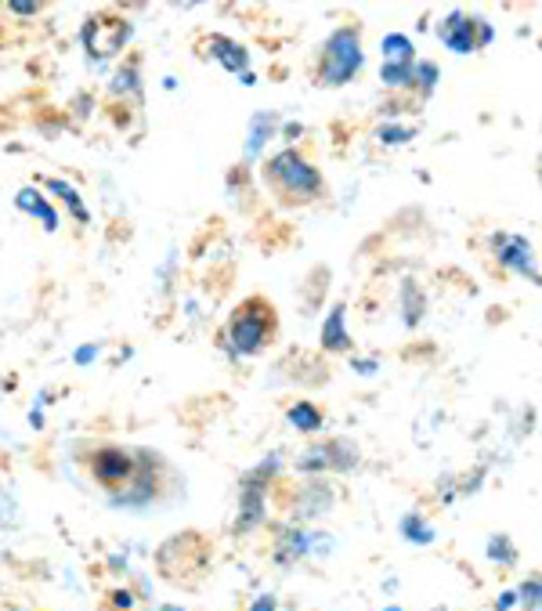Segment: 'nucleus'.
<instances>
[{
  "label": "nucleus",
  "mask_w": 542,
  "mask_h": 611,
  "mask_svg": "<svg viewBox=\"0 0 542 611\" xmlns=\"http://www.w3.org/2000/svg\"><path fill=\"white\" fill-rule=\"evenodd\" d=\"M264 178L271 181V189L282 192L287 199H311L322 189V174L297 149H282L279 156H271L264 167Z\"/></svg>",
  "instance_id": "f257e3e1"
},
{
  "label": "nucleus",
  "mask_w": 542,
  "mask_h": 611,
  "mask_svg": "<svg viewBox=\"0 0 542 611\" xmlns=\"http://www.w3.org/2000/svg\"><path fill=\"white\" fill-rule=\"evenodd\" d=\"M271 333H275L271 304H264L261 297H250L228 322V348L235 354H257L271 340Z\"/></svg>",
  "instance_id": "f03ea898"
},
{
  "label": "nucleus",
  "mask_w": 542,
  "mask_h": 611,
  "mask_svg": "<svg viewBox=\"0 0 542 611\" xmlns=\"http://www.w3.org/2000/svg\"><path fill=\"white\" fill-rule=\"evenodd\" d=\"M359 69H362V37L354 26H344L322 48V83L325 88H340V83L359 77Z\"/></svg>",
  "instance_id": "7ed1b4c3"
},
{
  "label": "nucleus",
  "mask_w": 542,
  "mask_h": 611,
  "mask_svg": "<svg viewBox=\"0 0 542 611\" xmlns=\"http://www.w3.org/2000/svg\"><path fill=\"white\" fill-rule=\"evenodd\" d=\"M145 460H149V452L131 457V452H123V449H102V452H94L91 471H94V478L102 481L106 489H120V485L127 489L141 474Z\"/></svg>",
  "instance_id": "20e7f679"
},
{
  "label": "nucleus",
  "mask_w": 542,
  "mask_h": 611,
  "mask_svg": "<svg viewBox=\"0 0 542 611\" xmlns=\"http://www.w3.org/2000/svg\"><path fill=\"white\" fill-rule=\"evenodd\" d=\"M127 37H131V26L120 22V19H88V26H83V48H88L91 59H112L117 51H123Z\"/></svg>",
  "instance_id": "39448f33"
},
{
  "label": "nucleus",
  "mask_w": 542,
  "mask_h": 611,
  "mask_svg": "<svg viewBox=\"0 0 542 611\" xmlns=\"http://www.w3.org/2000/svg\"><path fill=\"white\" fill-rule=\"evenodd\" d=\"M495 258H499V264L513 268V272L524 276L528 282H539L535 250L524 236H495Z\"/></svg>",
  "instance_id": "423d86ee"
},
{
  "label": "nucleus",
  "mask_w": 542,
  "mask_h": 611,
  "mask_svg": "<svg viewBox=\"0 0 542 611\" xmlns=\"http://www.w3.org/2000/svg\"><path fill=\"white\" fill-rule=\"evenodd\" d=\"M478 19H466V16H449L445 22L438 26V37H441V44H445L449 51H455V54H470L478 48Z\"/></svg>",
  "instance_id": "0eeeda50"
},
{
  "label": "nucleus",
  "mask_w": 542,
  "mask_h": 611,
  "mask_svg": "<svg viewBox=\"0 0 542 611\" xmlns=\"http://www.w3.org/2000/svg\"><path fill=\"white\" fill-rule=\"evenodd\" d=\"M239 529L247 532L253 529V524H261L264 518V485H257V481L250 478L247 485H242V495H239Z\"/></svg>",
  "instance_id": "6e6552de"
},
{
  "label": "nucleus",
  "mask_w": 542,
  "mask_h": 611,
  "mask_svg": "<svg viewBox=\"0 0 542 611\" xmlns=\"http://www.w3.org/2000/svg\"><path fill=\"white\" fill-rule=\"evenodd\" d=\"M210 54H213V59H218L224 69H228V73H239V69H242V77H247L250 73V54L247 51H242L239 44H235V40H224V37H210Z\"/></svg>",
  "instance_id": "1a4fd4ad"
},
{
  "label": "nucleus",
  "mask_w": 542,
  "mask_h": 611,
  "mask_svg": "<svg viewBox=\"0 0 542 611\" xmlns=\"http://www.w3.org/2000/svg\"><path fill=\"white\" fill-rule=\"evenodd\" d=\"M344 319H348V308L337 304L330 311V319H325V325H322V344L330 348V351H348L351 348V337L344 330Z\"/></svg>",
  "instance_id": "9d476101"
},
{
  "label": "nucleus",
  "mask_w": 542,
  "mask_h": 611,
  "mask_svg": "<svg viewBox=\"0 0 542 611\" xmlns=\"http://www.w3.org/2000/svg\"><path fill=\"white\" fill-rule=\"evenodd\" d=\"M16 203H19L22 210H30V214H40V218H44V229H48V232L59 229V214H54V210L44 203V196H40V192H33V189H22Z\"/></svg>",
  "instance_id": "9b49d317"
},
{
  "label": "nucleus",
  "mask_w": 542,
  "mask_h": 611,
  "mask_svg": "<svg viewBox=\"0 0 542 611\" xmlns=\"http://www.w3.org/2000/svg\"><path fill=\"white\" fill-rule=\"evenodd\" d=\"M383 59H388L391 66H412V40L402 37V33H391L383 37Z\"/></svg>",
  "instance_id": "f8f14e48"
},
{
  "label": "nucleus",
  "mask_w": 542,
  "mask_h": 611,
  "mask_svg": "<svg viewBox=\"0 0 542 611\" xmlns=\"http://www.w3.org/2000/svg\"><path fill=\"white\" fill-rule=\"evenodd\" d=\"M290 423L293 428H301V431H322V413L311 402H297L293 409H290Z\"/></svg>",
  "instance_id": "ddd939ff"
},
{
  "label": "nucleus",
  "mask_w": 542,
  "mask_h": 611,
  "mask_svg": "<svg viewBox=\"0 0 542 611\" xmlns=\"http://www.w3.org/2000/svg\"><path fill=\"white\" fill-rule=\"evenodd\" d=\"M402 535L412 539V543H420V547L434 543V529H431V524H426L420 514H409V518L402 521Z\"/></svg>",
  "instance_id": "4468645a"
},
{
  "label": "nucleus",
  "mask_w": 542,
  "mask_h": 611,
  "mask_svg": "<svg viewBox=\"0 0 542 611\" xmlns=\"http://www.w3.org/2000/svg\"><path fill=\"white\" fill-rule=\"evenodd\" d=\"M48 189H51V192H59V196L66 199L69 210H73V214H77V221H88V210H83V203H80V196H77L73 184H66V181L54 178V181H48Z\"/></svg>",
  "instance_id": "2eb2a0df"
},
{
  "label": "nucleus",
  "mask_w": 542,
  "mask_h": 611,
  "mask_svg": "<svg viewBox=\"0 0 542 611\" xmlns=\"http://www.w3.org/2000/svg\"><path fill=\"white\" fill-rule=\"evenodd\" d=\"M380 80L388 83V88H409L412 83V66H383V73H380Z\"/></svg>",
  "instance_id": "dca6fc26"
},
{
  "label": "nucleus",
  "mask_w": 542,
  "mask_h": 611,
  "mask_svg": "<svg viewBox=\"0 0 542 611\" xmlns=\"http://www.w3.org/2000/svg\"><path fill=\"white\" fill-rule=\"evenodd\" d=\"M264 127H271V117H257V120H253L250 146H247V152H250V156H257V149H261V141L268 138V134H264Z\"/></svg>",
  "instance_id": "f3484780"
},
{
  "label": "nucleus",
  "mask_w": 542,
  "mask_h": 611,
  "mask_svg": "<svg viewBox=\"0 0 542 611\" xmlns=\"http://www.w3.org/2000/svg\"><path fill=\"white\" fill-rule=\"evenodd\" d=\"M521 597H524V608H539V579H532V582H524L521 587Z\"/></svg>",
  "instance_id": "a211bd4d"
},
{
  "label": "nucleus",
  "mask_w": 542,
  "mask_h": 611,
  "mask_svg": "<svg viewBox=\"0 0 542 611\" xmlns=\"http://www.w3.org/2000/svg\"><path fill=\"white\" fill-rule=\"evenodd\" d=\"M412 138L409 131H402V127H380V141H388V146H398V141Z\"/></svg>",
  "instance_id": "6ab92c4d"
},
{
  "label": "nucleus",
  "mask_w": 542,
  "mask_h": 611,
  "mask_svg": "<svg viewBox=\"0 0 542 611\" xmlns=\"http://www.w3.org/2000/svg\"><path fill=\"white\" fill-rule=\"evenodd\" d=\"M94 359H98V348H91V344L77 351V362H80V365H88V362H94Z\"/></svg>",
  "instance_id": "aec40b11"
},
{
  "label": "nucleus",
  "mask_w": 542,
  "mask_h": 611,
  "mask_svg": "<svg viewBox=\"0 0 542 611\" xmlns=\"http://www.w3.org/2000/svg\"><path fill=\"white\" fill-rule=\"evenodd\" d=\"M37 8L40 4H11V11H16V16H37Z\"/></svg>",
  "instance_id": "412c9836"
},
{
  "label": "nucleus",
  "mask_w": 542,
  "mask_h": 611,
  "mask_svg": "<svg viewBox=\"0 0 542 611\" xmlns=\"http://www.w3.org/2000/svg\"><path fill=\"white\" fill-rule=\"evenodd\" d=\"M112 601H117V608H134V597L131 593H117Z\"/></svg>",
  "instance_id": "4be33fe9"
},
{
  "label": "nucleus",
  "mask_w": 542,
  "mask_h": 611,
  "mask_svg": "<svg viewBox=\"0 0 542 611\" xmlns=\"http://www.w3.org/2000/svg\"><path fill=\"white\" fill-rule=\"evenodd\" d=\"M253 611H275V601H271V597H261V601L253 604Z\"/></svg>",
  "instance_id": "5701e85b"
},
{
  "label": "nucleus",
  "mask_w": 542,
  "mask_h": 611,
  "mask_svg": "<svg viewBox=\"0 0 542 611\" xmlns=\"http://www.w3.org/2000/svg\"><path fill=\"white\" fill-rule=\"evenodd\" d=\"M383 611H402V608H394V604H391V608H383Z\"/></svg>",
  "instance_id": "b1692460"
}]
</instances>
